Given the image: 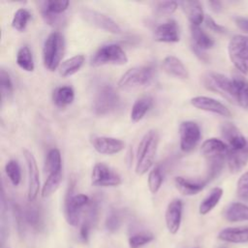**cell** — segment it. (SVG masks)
<instances>
[{"mask_svg":"<svg viewBox=\"0 0 248 248\" xmlns=\"http://www.w3.org/2000/svg\"><path fill=\"white\" fill-rule=\"evenodd\" d=\"M229 151V146L221 140L211 138L203 141L201 147V152L205 158L208 166L206 181L214 179L221 172L225 161L227 160V155Z\"/></svg>","mask_w":248,"mask_h":248,"instance_id":"obj_1","label":"cell"},{"mask_svg":"<svg viewBox=\"0 0 248 248\" xmlns=\"http://www.w3.org/2000/svg\"><path fill=\"white\" fill-rule=\"evenodd\" d=\"M159 144V135L156 130L147 131L141 138L138 149L135 171L142 175L149 170L154 163Z\"/></svg>","mask_w":248,"mask_h":248,"instance_id":"obj_2","label":"cell"},{"mask_svg":"<svg viewBox=\"0 0 248 248\" xmlns=\"http://www.w3.org/2000/svg\"><path fill=\"white\" fill-rule=\"evenodd\" d=\"M65 51L64 36L59 31L51 32L46 39L43 46V62L49 71L59 68Z\"/></svg>","mask_w":248,"mask_h":248,"instance_id":"obj_3","label":"cell"},{"mask_svg":"<svg viewBox=\"0 0 248 248\" xmlns=\"http://www.w3.org/2000/svg\"><path fill=\"white\" fill-rule=\"evenodd\" d=\"M153 77L154 68L150 65L133 67L122 75L118 80L117 87L123 91L137 89L149 84Z\"/></svg>","mask_w":248,"mask_h":248,"instance_id":"obj_4","label":"cell"},{"mask_svg":"<svg viewBox=\"0 0 248 248\" xmlns=\"http://www.w3.org/2000/svg\"><path fill=\"white\" fill-rule=\"evenodd\" d=\"M128 57L122 47L117 44H107L100 46L92 55L90 64L93 67L103 65H125Z\"/></svg>","mask_w":248,"mask_h":248,"instance_id":"obj_5","label":"cell"},{"mask_svg":"<svg viewBox=\"0 0 248 248\" xmlns=\"http://www.w3.org/2000/svg\"><path fill=\"white\" fill-rule=\"evenodd\" d=\"M120 104V98L114 87L103 84L97 90L93 100V110L97 115H106L115 110Z\"/></svg>","mask_w":248,"mask_h":248,"instance_id":"obj_6","label":"cell"},{"mask_svg":"<svg viewBox=\"0 0 248 248\" xmlns=\"http://www.w3.org/2000/svg\"><path fill=\"white\" fill-rule=\"evenodd\" d=\"M229 55L234 67L242 74H248V36L236 35L229 44Z\"/></svg>","mask_w":248,"mask_h":248,"instance_id":"obj_7","label":"cell"},{"mask_svg":"<svg viewBox=\"0 0 248 248\" xmlns=\"http://www.w3.org/2000/svg\"><path fill=\"white\" fill-rule=\"evenodd\" d=\"M90 199L84 194L73 195L72 192L67 195L65 202V218L69 225L77 227L79 224L82 212L90 203Z\"/></svg>","mask_w":248,"mask_h":248,"instance_id":"obj_8","label":"cell"},{"mask_svg":"<svg viewBox=\"0 0 248 248\" xmlns=\"http://www.w3.org/2000/svg\"><path fill=\"white\" fill-rule=\"evenodd\" d=\"M203 82L207 89L222 95L231 103L235 104L232 79H230L222 74L211 72L204 76Z\"/></svg>","mask_w":248,"mask_h":248,"instance_id":"obj_9","label":"cell"},{"mask_svg":"<svg viewBox=\"0 0 248 248\" xmlns=\"http://www.w3.org/2000/svg\"><path fill=\"white\" fill-rule=\"evenodd\" d=\"M81 17L90 25L105 30L112 34H120L122 32L120 26L110 16L95 10L83 8L80 11Z\"/></svg>","mask_w":248,"mask_h":248,"instance_id":"obj_10","label":"cell"},{"mask_svg":"<svg viewBox=\"0 0 248 248\" xmlns=\"http://www.w3.org/2000/svg\"><path fill=\"white\" fill-rule=\"evenodd\" d=\"M122 183L120 175L104 163L94 165L91 172V184L97 187H116Z\"/></svg>","mask_w":248,"mask_h":248,"instance_id":"obj_11","label":"cell"},{"mask_svg":"<svg viewBox=\"0 0 248 248\" xmlns=\"http://www.w3.org/2000/svg\"><path fill=\"white\" fill-rule=\"evenodd\" d=\"M22 153L26 162L27 173H28V188H27V198L30 202H34L40 191V173L36 159L31 151L24 148Z\"/></svg>","mask_w":248,"mask_h":248,"instance_id":"obj_12","label":"cell"},{"mask_svg":"<svg viewBox=\"0 0 248 248\" xmlns=\"http://www.w3.org/2000/svg\"><path fill=\"white\" fill-rule=\"evenodd\" d=\"M179 145L185 152H191L195 149L201 140L200 126L194 121H183L179 126Z\"/></svg>","mask_w":248,"mask_h":248,"instance_id":"obj_13","label":"cell"},{"mask_svg":"<svg viewBox=\"0 0 248 248\" xmlns=\"http://www.w3.org/2000/svg\"><path fill=\"white\" fill-rule=\"evenodd\" d=\"M93 148L100 154L113 155L121 152L125 148V142L119 139L97 136L91 140Z\"/></svg>","mask_w":248,"mask_h":248,"instance_id":"obj_14","label":"cell"},{"mask_svg":"<svg viewBox=\"0 0 248 248\" xmlns=\"http://www.w3.org/2000/svg\"><path fill=\"white\" fill-rule=\"evenodd\" d=\"M191 105L198 109L216 113L225 117H231L232 113L229 108L221 102L206 96H197L191 99Z\"/></svg>","mask_w":248,"mask_h":248,"instance_id":"obj_15","label":"cell"},{"mask_svg":"<svg viewBox=\"0 0 248 248\" xmlns=\"http://www.w3.org/2000/svg\"><path fill=\"white\" fill-rule=\"evenodd\" d=\"M182 210H183V202L179 199H174L167 206L165 213L166 226L168 231L171 234H175L178 232L182 220Z\"/></svg>","mask_w":248,"mask_h":248,"instance_id":"obj_16","label":"cell"},{"mask_svg":"<svg viewBox=\"0 0 248 248\" xmlns=\"http://www.w3.org/2000/svg\"><path fill=\"white\" fill-rule=\"evenodd\" d=\"M153 38L160 43L179 42V28L175 20L170 19L158 25L153 33Z\"/></svg>","mask_w":248,"mask_h":248,"instance_id":"obj_17","label":"cell"},{"mask_svg":"<svg viewBox=\"0 0 248 248\" xmlns=\"http://www.w3.org/2000/svg\"><path fill=\"white\" fill-rule=\"evenodd\" d=\"M221 134L228 142L229 148H242L248 144L244 136L232 123L227 122L222 124Z\"/></svg>","mask_w":248,"mask_h":248,"instance_id":"obj_18","label":"cell"},{"mask_svg":"<svg viewBox=\"0 0 248 248\" xmlns=\"http://www.w3.org/2000/svg\"><path fill=\"white\" fill-rule=\"evenodd\" d=\"M227 162L232 172L241 170L248 162V144L242 148H229Z\"/></svg>","mask_w":248,"mask_h":248,"instance_id":"obj_19","label":"cell"},{"mask_svg":"<svg viewBox=\"0 0 248 248\" xmlns=\"http://www.w3.org/2000/svg\"><path fill=\"white\" fill-rule=\"evenodd\" d=\"M207 183L206 179L193 180L182 176H176L174 178L175 188L184 196H194L199 194Z\"/></svg>","mask_w":248,"mask_h":248,"instance_id":"obj_20","label":"cell"},{"mask_svg":"<svg viewBox=\"0 0 248 248\" xmlns=\"http://www.w3.org/2000/svg\"><path fill=\"white\" fill-rule=\"evenodd\" d=\"M162 68L170 76L182 79H186L189 78L187 68L185 67L183 62L175 56L169 55L165 57L162 61Z\"/></svg>","mask_w":248,"mask_h":248,"instance_id":"obj_21","label":"cell"},{"mask_svg":"<svg viewBox=\"0 0 248 248\" xmlns=\"http://www.w3.org/2000/svg\"><path fill=\"white\" fill-rule=\"evenodd\" d=\"M233 94L235 104L244 109H248V81L241 76L235 75L232 78Z\"/></svg>","mask_w":248,"mask_h":248,"instance_id":"obj_22","label":"cell"},{"mask_svg":"<svg viewBox=\"0 0 248 248\" xmlns=\"http://www.w3.org/2000/svg\"><path fill=\"white\" fill-rule=\"evenodd\" d=\"M218 238L230 243L248 242V227L226 228L219 232Z\"/></svg>","mask_w":248,"mask_h":248,"instance_id":"obj_23","label":"cell"},{"mask_svg":"<svg viewBox=\"0 0 248 248\" xmlns=\"http://www.w3.org/2000/svg\"><path fill=\"white\" fill-rule=\"evenodd\" d=\"M178 4L181 6L191 24L200 26L204 19L202 4L199 1H182Z\"/></svg>","mask_w":248,"mask_h":248,"instance_id":"obj_24","label":"cell"},{"mask_svg":"<svg viewBox=\"0 0 248 248\" xmlns=\"http://www.w3.org/2000/svg\"><path fill=\"white\" fill-rule=\"evenodd\" d=\"M152 105L153 99L149 95H143L137 99L130 112V118L132 122L137 123L140 121L148 112V110L152 108Z\"/></svg>","mask_w":248,"mask_h":248,"instance_id":"obj_25","label":"cell"},{"mask_svg":"<svg viewBox=\"0 0 248 248\" xmlns=\"http://www.w3.org/2000/svg\"><path fill=\"white\" fill-rule=\"evenodd\" d=\"M84 60L85 57L82 54H77L64 60L58 68L60 76L63 78H67L76 74L82 67Z\"/></svg>","mask_w":248,"mask_h":248,"instance_id":"obj_26","label":"cell"},{"mask_svg":"<svg viewBox=\"0 0 248 248\" xmlns=\"http://www.w3.org/2000/svg\"><path fill=\"white\" fill-rule=\"evenodd\" d=\"M75 100L74 89L70 86H59L52 93V101L58 108H65Z\"/></svg>","mask_w":248,"mask_h":248,"instance_id":"obj_27","label":"cell"},{"mask_svg":"<svg viewBox=\"0 0 248 248\" xmlns=\"http://www.w3.org/2000/svg\"><path fill=\"white\" fill-rule=\"evenodd\" d=\"M190 31L192 39L194 41V46H196L197 47L204 50L211 48L214 46L213 39L208 34H206L200 26L191 24Z\"/></svg>","mask_w":248,"mask_h":248,"instance_id":"obj_28","label":"cell"},{"mask_svg":"<svg viewBox=\"0 0 248 248\" xmlns=\"http://www.w3.org/2000/svg\"><path fill=\"white\" fill-rule=\"evenodd\" d=\"M57 172H62L61 154L57 148H51L46 157L45 173L49 175Z\"/></svg>","mask_w":248,"mask_h":248,"instance_id":"obj_29","label":"cell"},{"mask_svg":"<svg viewBox=\"0 0 248 248\" xmlns=\"http://www.w3.org/2000/svg\"><path fill=\"white\" fill-rule=\"evenodd\" d=\"M225 218L230 222L248 220V206L241 202H232L225 210Z\"/></svg>","mask_w":248,"mask_h":248,"instance_id":"obj_30","label":"cell"},{"mask_svg":"<svg viewBox=\"0 0 248 248\" xmlns=\"http://www.w3.org/2000/svg\"><path fill=\"white\" fill-rule=\"evenodd\" d=\"M222 196H223V189L219 187L213 188L209 192V194L206 196V198H204L201 202L199 207L200 213L202 215H205L208 212H210L218 204Z\"/></svg>","mask_w":248,"mask_h":248,"instance_id":"obj_31","label":"cell"},{"mask_svg":"<svg viewBox=\"0 0 248 248\" xmlns=\"http://www.w3.org/2000/svg\"><path fill=\"white\" fill-rule=\"evenodd\" d=\"M24 221L29 224L35 230H39L42 227L43 219L40 208L35 204H29L23 210Z\"/></svg>","mask_w":248,"mask_h":248,"instance_id":"obj_32","label":"cell"},{"mask_svg":"<svg viewBox=\"0 0 248 248\" xmlns=\"http://www.w3.org/2000/svg\"><path fill=\"white\" fill-rule=\"evenodd\" d=\"M16 64L26 72L34 71V59L28 46H23L18 49L16 53Z\"/></svg>","mask_w":248,"mask_h":248,"instance_id":"obj_33","label":"cell"},{"mask_svg":"<svg viewBox=\"0 0 248 248\" xmlns=\"http://www.w3.org/2000/svg\"><path fill=\"white\" fill-rule=\"evenodd\" d=\"M61 181H62V172H57V173L47 175L41 190L42 197L47 198L51 196L59 188Z\"/></svg>","mask_w":248,"mask_h":248,"instance_id":"obj_34","label":"cell"},{"mask_svg":"<svg viewBox=\"0 0 248 248\" xmlns=\"http://www.w3.org/2000/svg\"><path fill=\"white\" fill-rule=\"evenodd\" d=\"M0 90L2 103L5 100H10L12 98L14 93V84L9 73L4 69L0 71Z\"/></svg>","mask_w":248,"mask_h":248,"instance_id":"obj_35","label":"cell"},{"mask_svg":"<svg viewBox=\"0 0 248 248\" xmlns=\"http://www.w3.org/2000/svg\"><path fill=\"white\" fill-rule=\"evenodd\" d=\"M154 239V234L150 232H139L132 234L128 239L130 248H140Z\"/></svg>","mask_w":248,"mask_h":248,"instance_id":"obj_36","label":"cell"},{"mask_svg":"<svg viewBox=\"0 0 248 248\" xmlns=\"http://www.w3.org/2000/svg\"><path fill=\"white\" fill-rule=\"evenodd\" d=\"M163 183V174L161 171L160 167H154L152 168L148 172V178H147V184L149 191L152 194H156Z\"/></svg>","mask_w":248,"mask_h":248,"instance_id":"obj_37","label":"cell"},{"mask_svg":"<svg viewBox=\"0 0 248 248\" xmlns=\"http://www.w3.org/2000/svg\"><path fill=\"white\" fill-rule=\"evenodd\" d=\"M30 17H31V14L29 13V11L26 9L20 8L16 10V12L14 14V16L12 19V26L17 31H22L25 29Z\"/></svg>","mask_w":248,"mask_h":248,"instance_id":"obj_38","label":"cell"},{"mask_svg":"<svg viewBox=\"0 0 248 248\" xmlns=\"http://www.w3.org/2000/svg\"><path fill=\"white\" fill-rule=\"evenodd\" d=\"M5 172L14 186H17L21 180L20 167L16 160H10L5 165Z\"/></svg>","mask_w":248,"mask_h":248,"instance_id":"obj_39","label":"cell"},{"mask_svg":"<svg viewBox=\"0 0 248 248\" xmlns=\"http://www.w3.org/2000/svg\"><path fill=\"white\" fill-rule=\"evenodd\" d=\"M69 1L67 0H48L42 3V8L51 14L61 15L69 7Z\"/></svg>","mask_w":248,"mask_h":248,"instance_id":"obj_40","label":"cell"},{"mask_svg":"<svg viewBox=\"0 0 248 248\" xmlns=\"http://www.w3.org/2000/svg\"><path fill=\"white\" fill-rule=\"evenodd\" d=\"M178 5L179 4L175 1H161L155 4L154 11L157 16H169L176 11Z\"/></svg>","mask_w":248,"mask_h":248,"instance_id":"obj_41","label":"cell"},{"mask_svg":"<svg viewBox=\"0 0 248 248\" xmlns=\"http://www.w3.org/2000/svg\"><path fill=\"white\" fill-rule=\"evenodd\" d=\"M121 223H122L121 214L119 213L118 210L113 209L108 213L105 222V226L108 232H114L120 228Z\"/></svg>","mask_w":248,"mask_h":248,"instance_id":"obj_42","label":"cell"},{"mask_svg":"<svg viewBox=\"0 0 248 248\" xmlns=\"http://www.w3.org/2000/svg\"><path fill=\"white\" fill-rule=\"evenodd\" d=\"M41 14H42V16H43L45 22L47 23L48 25H50L51 27L58 28V27H61L66 22L65 17L61 15L51 14L44 9H41Z\"/></svg>","mask_w":248,"mask_h":248,"instance_id":"obj_43","label":"cell"},{"mask_svg":"<svg viewBox=\"0 0 248 248\" xmlns=\"http://www.w3.org/2000/svg\"><path fill=\"white\" fill-rule=\"evenodd\" d=\"M237 196L248 202V171L242 174L237 182Z\"/></svg>","mask_w":248,"mask_h":248,"instance_id":"obj_44","label":"cell"},{"mask_svg":"<svg viewBox=\"0 0 248 248\" xmlns=\"http://www.w3.org/2000/svg\"><path fill=\"white\" fill-rule=\"evenodd\" d=\"M204 21H205V25L212 31L216 32V33H226V28L218 23H216V21L209 16H205L204 17Z\"/></svg>","mask_w":248,"mask_h":248,"instance_id":"obj_45","label":"cell"},{"mask_svg":"<svg viewBox=\"0 0 248 248\" xmlns=\"http://www.w3.org/2000/svg\"><path fill=\"white\" fill-rule=\"evenodd\" d=\"M236 25L244 32H248V18L245 17H236L235 18Z\"/></svg>","mask_w":248,"mask_h":248,"instance_id":"obj_46","label":"cell"},{"mask_svg":"<svg viewBox=\"0 0 248 248\" xmlns=\"http://www.w3.org/2000/svg\"><path fill=\"white\" fill-rule=\"evenodd\" d=\"M208 5L210 6L211 10L215 13H219L222 9V5L219 1H210V2H208Z\"/></svg>","mask_w":248,"mask_h":248,"instance_id":"obj_47","label":"cell"}]
</instances>
